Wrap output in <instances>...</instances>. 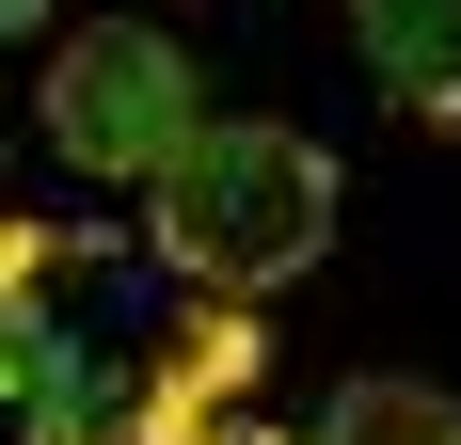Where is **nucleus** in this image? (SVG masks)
Returning a JSON list of instances; mask_svg holds the SVG:
<instances>
[{
	"instance_id": "f257e3e1",
	"label": "nucleus",
	"mask_w": 461,
	"mask_h": 445,
	"mask_svg": "<svg viewBox=\"0 0 461 445\" xmlns=\"http://www.w3.org/2000/svg\"><path fill=\"white\" fill-rule=\"evenodd\" d=\"M143 239H159L176 286L255 303V286H286V270L334 255V159H319L303 128H271V112H223L176 176L143 191Z\"/></svg>"
},
{
	"instance_id": "f03ea898",
	"label": "nucleus",
	"mask_w": 461,
	"mask_h": 445,
	"mask_svg": "<svg viewBox=\"0 0 461 445\" xmlns=\"http://www.w3.org/2000/svg\"><path fill=\"white\" fill-rule=\"evenodd\" d=\"M207 128H223V112H207V80H191V48H176V32L95 16V32L48 48V143H64L80 176H143V191H159Z\"/></svg>"
},
{
	"instance_id": "7ed1b4c3",
	"label": "nucleus",
	"mask_w": 461,
	"mask_h": 445,
	"mask_svg": "<svg viewBox=\"0 0 461 445\" xmlns=\"http://www.w3.org/2000/svg\"><path fill=\"white\" fill-rule=\"evenodd\" d=\"M159 445V382H128L112 350H64L48 286H16V445Z\"/></svg>"
},
{
	"instance_id": "20e7f679",
	"label": "nucleus",
	"mask_w": 461,
	"mask_h": 445,
	"mask_svg": "<svg viewBox=\"0 0 461 445\" xmlns=\"http://www.w3.org/2000/svg\"><path fill=\"white\" fill-rule=\"evenodd\" d=\"M350 48L398 112H429V128L461 112V0H350Z\"/></svg>"
},
{
	"instance_id": "39448f33",
	"label": "nucleus",
	"mask_w": 461,
	"mask_h": 445,
	"mask_svg": "<svg viewBox=\"0 0 461 445\" xmlns=\"http://www.w3.org/2000/svg\"><path fill=\"white\" fill-rule=\"evenodd\" d=\"M303 445H461V398H446V382H398V366H382V382H334Z\"/></svg>"
},
{
	"instance_id": "423d86ee",
	"label": "nucleus",
	"mask_w": 461,
	"mask_h": 445,
	"mask_svg": "<svg viewBox=\"0 0 461 445\" xmlns=\"http://www.w3.org/2000/svg\"><path fill=\"white\" fill-rule=\"evenodd\" d=\"M0 16H16V32H48V0H0Z\"/></svg>"
},
{
	"instance_id": "0eeeda50",
	"label": "nucleus",
	"mask_w": 461,
	"mask_h": 445,
	"mask_svg": "<svg viewBox=\"0 0 461 445\" xmlns=\"http://www.w3.org/2000/svg\"><path fill=\"white\" fill-rule=\"evenodd\" d=\"M207 445H271V430H207Z\"/></svg>"
}]
</instances>
